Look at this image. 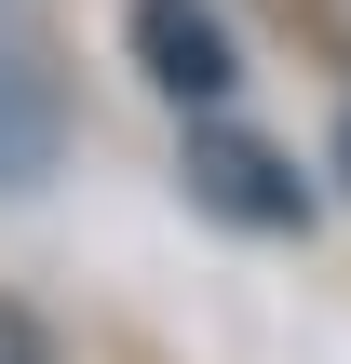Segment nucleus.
I'll list each match as a JSON object with an SVG mask.
<instances>
[{
    "mask_svg": "<svg viewBox=\"0 0 351 364\" xmlns=\"http://www.w3.org/2000/svg\"><path fill=\"white\" fill-rule=\"evenodd\" d=\"M68 162V95H54V54H41V27L0 0V189H41Z\"/></svg>",
    "mask_w": 351,
    "mask_h": 364,
    "instance_id": "nucleus-1",
    "label": "nucleus"
},
{
    "mask_svg": "<svg viewBox=\"0 0 351 364\" xmlns=\"http://www.w3.org/2000/svg\"><path fill=\"white\" fill-rule=\"evenodd\" d=\"M189 203H203V216H230V230H298V216H311V189H298L257 135H230V122H203V135H189Z\"/></svg>",
    "mask_w": 351,
    "mask_h": 364,
    "instance_id": "nucleus-2",
    "label": "nucleus"
},
{
    "mask_svg": "<svg viewBox=\"0 0 351 364\" xmlns=\"http://www.w3.org/2000/svg\"><path fill=\"white\" fill-rule=\"evenodd\" d=\"M135 68L176 95V108H216L243 68H230V27L203 14V0H135Z\"/></svg>",
    "mask_w": 351,
    "mask_h": 364,
    "instance_id": "nucleus-3",
    "label": "nucleus"
},
{
    "mask_svg": "<svg viewBox=\"0 0 351 364\" xmlns=\"http://www.w3.org/2000/svg\"><path fill=\"white\" fill-rule=\"evenodd\" d=\"M0 364H54V338H41V311H14V297H0Z\"/></svg>",
    "mask_w": 351,
    "mask_h": 364,
    "instance_id": "nucleus-4",
    "label": "nucleus"
},
{
    "mask_svg": "<svg viewBox=\"0 0 351 364\" xmlns=\"http://www.w3.org/2000/svg\"><path fill=\"white\" fill-rule=\"evenodd\" d=\"M338 176H351V122H338Z\"/></svg>",
    "mask_w": 351,
    "mask_h": 364,
    "instance_id": "nucleus-5",
    "label": "nucleus"
}]
</instances>
